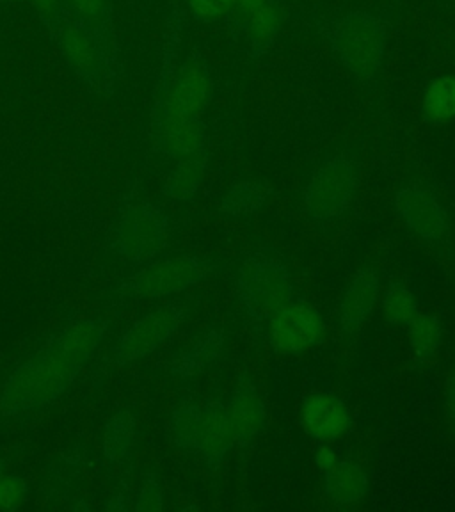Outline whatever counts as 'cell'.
Wrapping results in <instances>:
<instances>
[{
    "label": "cell",
    "instance_id": "obj_25",
    "mask_svg": "<svg viewBox=\"0 0 455 512\" xmlns=\"http://www.w3.org/2000/svg\"><path fill=\"white\" fill-rule=\"evenodd\" d=\"M408 338L411 351L418 360H436L443 344L440 320L429 313H416L408 322Z\"/></svg>",
    "mask_w": 455,
    "mask_h": 512
},
{
    "label": "cell",
    "instance_id": "obj_13",
    "mask_svg": "<svg viewBox=\"0 0 455 512\" xmlns=\"http://www.w3.org/2000/svg\"><path fill=\"white\" fill-rule=\"evenodd\" d=\"M226 411L230 416L237 447H246L264 431L267 409L262 395L258 392V386L248 372H242L237 377L232 395L226 402Z\"/></svg>",
    "mask_w": 455,
    "mask_h": 512
},
{
    "label": "cell",
    "instance_id": "obj_36",
    "mask_svg": "<svg viewBox=\"0 0 455 512\" xmlns=\"http://www.w3.org/2000/svg\"><path fill=\"white\" fill-rule=\"evenodd\" d=\"M173 4H175V6H182V0H173Z\"/></svg>",
    "mask_w": 455,
    "mask_h": 512
},
{
    "label": "cell",
    "instance_id": "obj_5",
    "mask_svg": "<svg viewBox=\"0 0 455 512\" xmlns=\"http://www.w3.org/2000/svg\"><path fill=\"white\" fill-rule=\"evenodd\" d=\"M54 40L73 75L91 93L109 98L116 77V59L105 50L104 45L75 18L59 29Z\"/></svg>",
    "mask_w": 455,
    "mask_h": 512
},
{
    "label": "cell",
    "instance_id": "obj_11",
    "mask_svg": "<svg viewBox=\"0 0 455 512\" xmlns=\"http://www.w3.org/2000/svg\"><path fill=\"white\" fill-rule=\"evenodd\" d=\"M324 335V320L312 304L290 301L269 319V344L285 354L308 351Z\"/></svg>",
    "mask_w": 455,
    "mask_h": 512
},
{
    "label": "cell",
    "instance_id": "obj_34",
    "mask_svg": "<svg viewBox=\"0 0 455 512\" xmlns=\"http://www.w3.org/2000/svg\"><path fill=\"white\" fill-rule=\"evenodd\" d=\"M123 496H116V498H112L109 504L105 505V509L107 511H127V504H123Z\"/></svg>",
    "mask_w": 455,
    "mask_h": 512
},
{
    "label": "cell",
    "instance_id": "obj_32",
    "mask_svg": "<svg viewBox=\"0 0 455 512\" xmlns=\"http://www.w3.org/2000/svg\"><path fill=\"white\" fill-rule=\"evenodd\" d=\"M315 461H317V466H319L320 470H329L333 464L338 461V457H336L335 450H331L328 447H320L317 450V456H315Z\"/></svg>",
    "mask_w": 455,
    "mask_h": 512
},
{
    "label": "cell",
    "instance_id": "obj_22",
    "mask_svg": "<svg viewBox=\"0 0 455 512\" xmlns=\"http://www.w3.org/2000/svg\"><path fill=\"white\" fill-rule=\"evenodd\" d=\"M422 120L432 128L445 127L455 121V75H438L427 84L422 105Z\"/></svg>",
    "mask_w": 455,
    "mask_h": 512
},
{
    "label": "cell",
    "instance_id": "obj_37",
    "mask_svg": "<svg viewBox=\"0 0 455 512\" xmlns=\"http://www.w3.org/2000/svg\"><path fill=\"white\" fill-rule=\"evenodd\" d=\"M11 2H20V4H27V0H11Z\"/></svg>",
    "mask_w": 455,
    "mask_h": 512
},
{
    "label": "cell",
    "instance_id": "obj_6",
    "mask_svg": "<svg viewBox=\"0 0 455 512\" xmlns=\"http://www.w3.org/2000/svg\"><path fill=\"white\" fill-rule=\"evenodd\" d=\"M358 191V171L347 153H336L320 164L304 189L308 219L328 223L351 207Z\"/></svg>",
    "mask_w": 455,
    "mask_h": 512
},
{
    "label": "cell",
    "instance_id": "obj_23",
    "mask_svg": "<svg viewBox=\"0 0 455 512\" xmlns=\"http://www.w3.org/2000/svg\"><path fill=\"white\" fill-rule=\"evenodd\" d=\"M224 349V335L217 329H210L201 336L191 349L182 352L171 365V374L176 377H191L203 372L208 365L221 358Z\"/></svg>",
    "mask_w": 455,
    "mask_h": 512
},
{
    "label": "cell",
    "instance_id": "obj_27",
    "mask_svg": "<svg viewBox=\"0 0 455 512\" xmlns=\"http://www.w3.org/2000/svg\"><path fill=\"white\" fill-rule=\"evenodd\" d=\"M383 313L395 326H408L409 320L418 313L416 299L411 288L402 281L390 283L383 294Z\"/></svg>",
    "mask_w": 455,
    "mask_h": 512
},
{
    "label": "cell",
    "instance_id": "obj_14",
    "mask_svg": "<svg viewBox=\"0 0 455 512\" xmlns=\"http://www.w3.org/2000/svg\"><path fill=\"white\" fill-rule=\"evenodd\" d=\"M301 424L313 440H338L352 429L351 409L335 393L313 392L304 399Z\"/></svg>",
    "mask_w": 455,
    "mask_h": 512
},
{
    "label": "cell",
    "instance_id": "obj_7",
    "mask_svg": "<svg viewBox=\"0 0 455 512\" xmlns=\"http://www.w3.org/2000/svg\"><path fill=\"white\" fill-rule=\"evenodd\" d=\"M150 139L153 150L159 155L178 159L208 146L207 125L203 118H194L182 111L166 88L157 82L150 114Z\"/></svg>",
    "mask_w": 455,
    "mask_h": 512
},
{
    "label": "cell",
    "instance_id": "obj_19",
    "mask_svg": "<svg viewBox=\"0 0 455 512\" xmlns=\"http://www.w3.org/2000/svg\"><path fill=\"white\" fill-rule=\"evenodd\" d=\"M72 15L84 25L114 59L118 56L114 0H68Z\"/></svg>",
    "mask_w": 455,
    "mask_h": 512
},
{
    "label": "cell",
    "instance_id": "obj_31",
    "mask_svg": "<svg viewBox=\"0 0 455 512\" xmlns=\"http://www.w3.org/2000/svg\"><path fill=\"white\" fill-rule=\"evenodd\" d=\"M164 509V493L155 475H148L137 498V512H159Z\"/></svg>",
    "mask_w": 455,
    "mask_h": 512
},
{
    "label": "cell",
    "instance_id": "obj_21",
    "mask_svg": "<svg viewBox=\"0 0 455 512\" xmlns=\"http://www.w3.org/2000/svg\"><path fill=\"white\" fill-rule=\"evenodd\" d=\"M274 189L269 182L264 180H242L230 187V191L224 194L219 210L230 219H248L255 216L265 203L271 200Z\"/></svg>",
    "mask_w": 455,
    "mask_h": 512
},
{
    "label": "cell",
    "instance_id": "obj_1",
    "mask_svg": "<svg viewBox=\"0 0 455 512\" xmlns=\"http://www.w3.org/2000/svg\"><path fill=\"white\" fill-rule=\"evenodd\" d=\"M109 331L104 319L73 320L16 368L0 395V413L18 416L45 408L68 392Z\"/></svg>",
    "mask_w": 455,
    "mask_h": 512
},
{
    "label": "cell",
    "instance_id": "obj_28",
    "mask_svg": "<svg viewBox=\"0 0 455 512\" xmlns=\"http://www.w3.org/2000/svg\"><path fill=\"white\" fill-rule=\"evenodd\" d=\"M27 4L36 11L41 24L47 27L52 38L73 18L68 0H27Z\"/></svg>",
    "mask_w": 455,
    "mask_h": 512
},
{
    "label": "cell",
    "instance_id": "obj_10",
    "mask_svg": "<svg viewBox=\"0 0 455 512\" xmlns=\"http://www.w3.org/2000/svg\"><path fill=\"white\" fill-rule=\"evenodd\" d=\"M184 319V310L178 304H164L157 310L144 315L130 328L121 333L116 344L112 345L111 360L116 365H128L143 360L166 344L175 335Z\"/></svg>",
    "mask_w": 455,
    "mask_h": 512
},
{
    "label": "cell",
    "instance_id": "obj_29",
    "mask_svg": "<svg viewBox=\"0 0 455 512\" xmlns=\"http://www.w3.org/2000/svg\"><path fill=\"white\" fill-rule=\"evenodd\" d=\"M182 4L189 11L192 20L210 25L226 20L232 0H182Z\"/></svg>",
    "mask_w": 455,
    "mask_h": 512
},
{
    "label": "cell",
    "instance_id": "obj_3",
    "mask_svg": "<svg viewBox=\"0 0 455 512\" xmlns=\"http://www.w3.org/2000/svg\"><path fill=\"white\" fill-rule=\"evenodd\" d=\"M237 296L249 319L267 322L294 296L287 264L264 251L249 255L240 265Z\"/></svg>",
    "mask_w": 455,
    "mask_h": 512
},
{
    "label": "cell",
    "instance_id": "obj_20",
    "mask_svg": "<svg viewBox=\"0 0 455 512\" xmlns=\"http://www.w3.org/2000/svg\"><path fill=\"white\" fill-rule=\"evenodd\" d=\"M324 488L336 505L356 504L367 495V473L363 472L360 464L338 459L324 472Z\"/></svg>",
    "mask_w": 455,
    "mask_h": 512
},
{
    "label": "cell",
    "instance_id": "obj_2",
    "mask_svg": "<svg viewBox=\"0 0 455 512\" xmlns=\"http://www.w3.org/2000/svg\"><path fill=\"white\" fill-rule=\"evenodd\" d=\"M329 47L352 77L368 82L383 68L388 29L379 16L356 9L335 18L328 29Z\"/></svg>",
    "mask_w": 455,
    "mask_h": 512
},
{
    "label": "cell",
    "instance_id": "obj_12",
    "mask_svg": "<svg viewBox=\"0 0 455 512\" xmlns=\"http://www.w3.org/2000/svg\"><path fill=\"white\" fill-rule=\"evenodd\" d=\"M395 208L411 232L427 242H436L448 232L447 210L422 185H408L395 196Z\"/></svg>",
    "mask_w": 455,
    "mask_h": 512
},
{
    "label": "cell",
    "instance_id": "obj_16",
    "mask_svg": "<svg viewBox=\"0 0 455 512\" xmlns=\"http://www.w3.org/2000/svg\"><path fill=\"white\" fill-rule=\"evenodd\" d=\"M285 2L287 0H267L230 29L233 38L246 45L251 59L264 57L278 40L285 24Z\"/></svg>",
    "mask_w": 455,
    "mask_h": 512
},
{
    "label": "cell",
    "instance_id": "obj_15",
    "mask_svg": "<svg viewBox=\"0 0 455 512\" xmlns=\"http://www.w3.org/2000/svg\"><path fill=\"white\" fill-rule=\"evenodd\" d=\"M235 445L230 416L226 411V402L221 397H208L201 404L200 454L207 464L208 472L216 475L224 459Z\"/></svg>",
    "mask_w": 455,
    "mask_h": 512
},
{
    "label": "cell",
    "instance_id": "obj_8",
    "mask_svg": "<svg viewBox=\"0 0 455 512\" xmlns=\"http://www.w3.org/2000/svg\"><path fill=\"white\" fill-rule=\"evenodd\" d=\"M168 233L169 219L162 208L146 200L128 203L121 210L114 249L127 260L146 262L164 249Z\"/></svg>",
    "mask_w": 455,
    "mask_h": 512
},
{
    "label": "cell",
    "instance_id": "obj_17",
    "mask_svg": "<svg viewBox=\"0 0 455 512\" xmlns=\"http://www.w3.org/2000/svg\"><path fill=\"white\" fill-rule=\"evenodd\" d=\"M381 281L374 269L363 267L354 274L340 301V324L345 333H356L374 313Z\"/></svg>",
    "mask_w": 455,
    "mask_h": 512
},
{
    "label": "cell",
    "instance_id": "obj_4",
    "mask_svg": "<svg viewBox=\"0 0 455 512\" xmlns=\"http://www.w3.org/2000/svg\"><path fill=\"white\" fill-rule=\"evenodd\" d=\"M180 24L169 31L164 63L160 70L159 84H162L182 111L194 118H203L214 100V75L207 56L200 47L192 48L182 64L175 68L176 43Z\"/></svg>",
    "mask_w": 455,
    "mask_h": 512
},
{
    "label": "cell",
    "instance_id": "obj_26",
    "mask_svg": "<svg viewBox=\"0 0 455 512\" xmlns=\"http://www.w3.org/2000/svg\"><path fill=\"white\" fill-rule=\"evenodd\" d=\"M134 432H136V418L127 409L118 411L109 420L104 434V456L111 463H120L127 457L128 450L134 441Z\"/></svg>",
    "mask_w": 455,
    "mask_h": 512
},
{
    "label": "cell",
    "instance_id": "obj_33",
    "mask_svg": "<svg viewBox=\"0 0 455 512\" xmlns=\"http://www.w3.org/2000/svg\"><path fill=\"white\" fill-rule=\"evenodd\" d=\"M447 404L450 416L455 420V370L452 372V376L448 377L447 381Z\"/></svg>",
    "mask_w": 455,
    "mask_h": 512
},
{
    "label": "cell",
    "instance_id": "obj_24",
    "mask_svg": "<svg viewBox=\"0 0 455 512\" xmlns=\"http://www.w3.org/2000/svg\"><path fill=\"white\" fill-rule=\"evenodd\" d=\"M201 402L184 399L169 418V438L173 445L187 452H200Z\"/></svg>",
    "mask_w": 455,
    "mask_h": 512
},
{
    "label": "cell",
    "instance_id": "obj_18",
    "mask_svg": "<svg viewBox=\"0 0 455 512\" xmlns=\"http://www.w3.org/2000/svg\"><path fill=\"white\" fill-rule=\"evenodd\" d=\"M208 160H210L208 146L178 157L175 168L171 169V173L164 182L162 194L178 203L194 200L207 175Z\"/></svg>",
    "mask_w": 455,
    "mask_h": 512
},
{
    "label": "cell",
    "instance_id": "obj_30",
    "mask_svg": "<svg viewBox=\"0 0 455 512\" xmlns=\"http://www.w3.org/2000/svg\"><path fill=\"white\" fill-rule=\"evenodd\" d=\"M29 495V486L15 473L6 472L0 477V511L13 512L20 509Z\"/></svg>",
    "mask_w": 455,
    "mask_h": 512
},
{
    "label": "cell",
    "instance_id": "obj_9",
    "mask_svg": "<svg viewBox=\"0 0 455 512\" xmlns=\"http://www.w3.org/2000/svg\"><path fill=\"white\" fill-rule=\"evenodd\" d=\"M210 271L212 264L200 256H171L136 272L120 290L137 297L176 296L205 280Z\"/></svg>",
    "mask_w": 455,
    "mask_h": 512
},
{
    "label": "cell",
    "instance_id": "obj_35",
    "mask_svg": "<svg viewBox=\"0 0 455 512\" xmlns=\"http://www.w3.org/2000/svg\"><path fill=\"white\" fill-rule=\"evenodd\" d=\"M6 472H8V464L4 463V459H0V477Z\"/></svg>",
    "mask_w": 455,
    "mask_h": 512
}]
</instances>
